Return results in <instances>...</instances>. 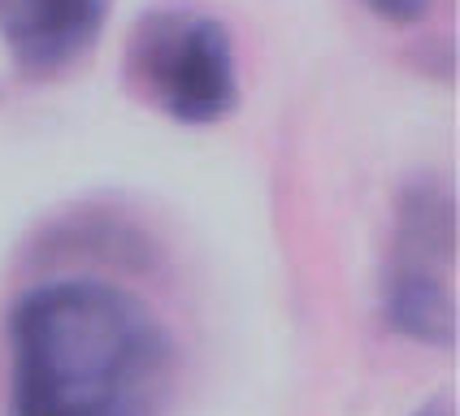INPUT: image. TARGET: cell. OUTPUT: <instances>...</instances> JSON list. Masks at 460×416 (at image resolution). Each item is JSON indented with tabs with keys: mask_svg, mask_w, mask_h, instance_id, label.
Here are the masks:
<instances>
[{
	"mask_svg": "<svg viewBox=\"0 0 460 416\" xmlns=\"http://www.w3.org/2000/svg\"><path fill=\"white\" fill-rule=\"evenodd\" d=\"M174 342L122 286L66 278L13 308V416H161Z\"/></svg>",
	"mask_w": 460,
	"mask_h": 416,
	"instance_id": "1",
	"label": "cell"
},
{
	"mask_svg": "<svg viewBox=\"0 0 460 416\" xmlns=\"http://www.w3.org/2000/svg\"><path fill=\"white\" fill-rule=\"evenodd\" d=\"M456 252V208L438 186H412L400 200L395 252L383 278V316L395 334L447 347L456 338V299L447 264Z\"/></svg>",
	"mask_w": 460,
	"mask_h": 416,
	"instance_id": "3",
	"label": "cell"
},
{
	"mask_svg": "<svg viewBox=\"0 0 460 416\" xmlns=\"http://www.w3.org/2000/svg\"><path fill=\"white\" fill-rule=\"evenodd\" d=\"M127 78L144 100L182 126H213L239 104L234 39L213 13L148 9L127 44Z\"/></svg>",
	"mask_w": 460,
	"mask_h": 416,
	"instance_id": "2",
	"label": "cell"
},
{
	"mask_svg": "<svg viewBox=\"0 0 460 416\" xmlns=\"http://www.w3.org/2000/svg\"><path fill=\"white\" fill-rule=\"evenodd\" d=\"M412 416H452V403H447V399H430L426 408H417Z\"/></svg>",
	"mask_w": 460,
	"mask_h": 416,
	"instance_id": "6",
	"label": "cell"
},
{
	"mask_svg": "<svg viewBox=\"0 0 460 416\" xmlns=\"http://www.w3.org/2000/svg\"><path fill=\"white\" fill-rule=\"evenodd\" d=\"M365 9H374L386 22H417L430 9V0H365Z\"/></svg>",
	"mask_w": 460,
	"mask_h": 416,
	"instance_id": "5",
	"label": "cell"
},
{
	"mask_svg": "<svg viewBox=\"0 0 460 416\" xmlns=\"http://www.w3.org/2000/svg\"><path fill=\"white\" fill-rule=\"evenodd\" d=\"M104 22L109 0H0V39L31 78L70 70L83 52L96 48Z\"/></svg>",
	"mask_w": 460,
	"mask_h": 416,
	"instance_id": "4",
	"label": "cell"
}]
</instances>
